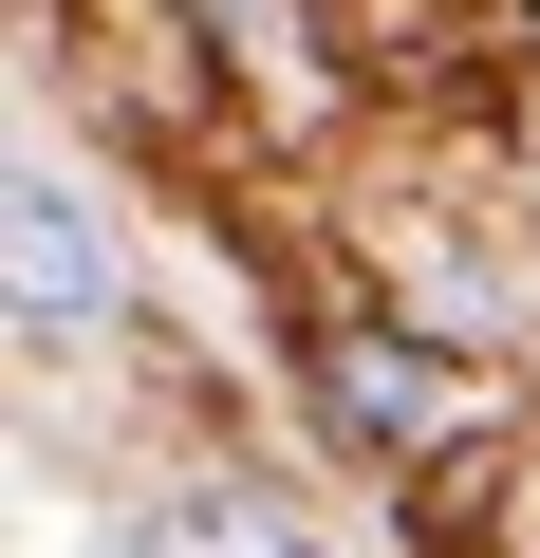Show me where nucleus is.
Wrapping results in <instances>:
<instances>
[{
  "mask_svg": "<svg viewBox=\"0 0 540 558\" xmlns=\"http://www.w3.org/2000/svg\"><path fill=\"white\" fill-rule=\"evenodd\" d=\"M75 317H112V223L57 168H20V336H75Z\"/></svg>",
  "mask_w": 540,
  "mask_h": 558,
  "instance_id": "nucleus-1",
  "label": "nucleus"
},
{
  "mask_svg": "<svg viewBox=\"0 0 540 558\" xmlns=\"http://www.w3.org/2000/svg\"><path fill=\"white\" fill-rule=\"evenodd\" d=\"M131 558H299V521L261 502V484H187V502L131 521Z\"/></svg>",
  "mask_w": 540,
  "mask_h": 558,
  "instance_id": "nucleus-3",
  "label": "nucleus"
},
{
  "mask_svg": "<svg viewBox=\"0 0 540 558\" xmlns=\"http://www.w3.org/2000/svg\"><path fill=\"white\" fill-rule=\"evenodd\" d=\"M336 428L355 447H429L447 428V354L429 336H336Z\"/></svg>",
  "mask_w": 540,
  "mask_h": 558,
  "instance_id": "nucleus-2",
  "label": "nucleus"
}]
</instances>
